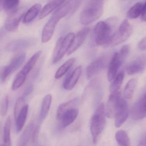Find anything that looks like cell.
<instances>
[{
    "instance_id": "cell-1",
    "label": "cell",
    "mask_w": 146,
    "mask_h": 146,
    "mask_svg": "<svg viewBox=\"0 0 146 146\" xmlns=\"http://www.w3.org/2000/svg\"><path fill=\"white\" fill-rule=\"evenodd\" d=\"M70 10L69 6L64 4L60 7L54 13L43 29L42 33V42L47 43L50 40L54 34L56 26L61 19L68 13Z\"/></svg>"
},
{
    "instance_id": "cell-2",
    "label": "cell",
    "mask_w": 146,
    "mask_h": 146,
    "mask_svg": "<svg viewBox=\"0 0 146 146\" xmlns=\"http://www.w3.org/2000/svg\"><path fill=\"white\" fill-rule=\"evenodd\" d=\"M103 11L102 0H93L85 7L81 13L80 21L82 25H86L98 19Z\"/></svg>"
},
{
    "instance_id": "cell-3",
    "label": "cell",
    "mask_w": 146,
    "mask_h": 146,
    "mask_svg": "<svg viewBox=\"0 0 146 146\" xmlns=\"http://www.w3.org/2000/svg\"><path fill=\"white\" fill-rule=\"evenodd\" d=\"M105 117V107L103 103H102L97 107L91 119L90 129L93 144L97 143L99 137L104 128L106 122Z\"/></svg>"
},
{
    "instance_id": "cell-4",
    "label": "cell",
    "mask_w": 146,
    "mask_h": 146,
    "mask_svg": "<svg viewBox=\"0 0 146 146\" xmlns=\"http://www.w3.org/2000/svg\"><path fill=\"white\" fill-rule=\"evenodd\" d=\"M42 54L41 51H38L33 55L20 71L12 84V90L15 91L22 86L27 77V75L32 70Z\"/></svg>"
},
{
    "instance_id": "cell-5",
    "label": "cell",
    "mask_w": 146,
    "mask_h": 146,
    "mask_svg": "<svg viewBox=\"0 0 146 146\" xmlns=\"http://www.w3.org/2000/svg\"><path fill=\"white\" fill-rule=\"evenodd\" d=\"M95 42L98 45H103L109 42L111 38V27L109 23L100 21L94 28Z\"/></svg>"
},
{
    "instance_id": "cell-6",
    "label": "cell",
    "mask_w": 146,
    "mask_h": 146,
    "mask_svg": "<svg viewBox=\"0 0 146 146\" xmlns=\"http://www.w3.org/2000/svg\"><path fill=\"white\" fill-rule=\"evenodd\" d=\"M132 33V25L127 20H125L121 24L117 31L111 36L109 43L114 46L121 44L129 38Z\"/></svg>"
},
{
    "instance_id": "cell-7",
    "label": "cell",
    "mask_w": 146,
    "mask_h": 146,
    "mask_svg": "<svg viewBox=\"0 0 146 146\" xmlns=\"http://www.w3.org/2000/svg\"><path fill=\"white\" fill-rule=\"evenodd\" d=\"M26 12L25 8H21L8 14L4 24L5 30L9 32L16 31Z\"/></svg>"
},
{
    "instance_id": "cell-8",
    "label": "cell",
    "mask_w": 146,
    "mask_h": 146,
    "mask_svg": "<svg viewBox=\"0 0 146 146\" xmlns=\"http://www.w3.org/2000/svg\"><path fill=\"white\" fill-rule=\"evenodd\" d=\"M25 58L26 54L25 53L19 54L14 57L11 60L9 64L3 69L0 75L1 80L2 82L5 81L8 76L16 71L23 64Z\"/></svg>"
},
{
    "instance_id": "cell-9",
    "label": "cell",
    "mask_w": 146,
    "mask_h": 146,
    "mask_svg": "<svg viewBox=\"0 0 146 146\" xmlns=\"http://www.w3.org/2000/svg\"><path fill=\"white\" fill-rule=\"evenodd\" d=\"M132 118L135 120H142L146 116V97L143 93L133 106L131 111Z\"/></svg>"
},
{
    "instance_id": "cell-10",
    "label": "cell",
    "mask_w": 146,
    "mask_h": 146,
    "mask_svg": "<svg viewBox=\"0 0 146 146\" xmlns=\"http://www.w3.org/2000/svg\"><path fill=\"white\" fill-rule=\"evenodd\" d=\"M129 115V107L127 102L124 99L121 98L115 116V126L117 128L126 121Z\"/></svg>"
},
{
    "instance_id": "cell-11",
    "label": "cell",
    "mask_w": 146,
    "mask_h": 146,
    "mask_svg": "<svg viewBox=\"0 0 146 146\" xmlns=\"http://www.w3.org/2000/svg\"><path fill=\"white\" fill-rule=\"evenodd\" d=\"M121 94L120 92L111 94L105 108L106 116L109 118L115 117L119 101L121 98Z\"/></svg>"
},
{
    "instance_id": "cell-12",
    "label": "cell",
    "mask_w": 146,
    "mask_h": 146,
    "mask_svg": "<svg viewBox=\"0 0 146 146\" xmlns=\"http://www.w3.org/2000/svg\"><path fill=\"white\" fill-rule=\"evenodd\" d=\"M106 63V58L99 57L93 60L86 68L87 79H91L104 68Z\"/></svg>"
},
{
    "instance_id": "cell-13",
    "label": "cell",
    "mask_w": 146,
    "mask_h": 146,
    "mask_svg": "<svg viewBox=\"0 0 146 146\" xmlns=\"http://www.w3.org/2000/svg\"><path fill=\"white\" fill-rule=\"evenodd\" d=\"M90 31L89 27H84L75 36L72 44L67 52V54L70 55L76 51L84 43Z\"/></svg>"
},
{
    "instance_id": "cell-14",
    "label": "cell",
    "mask_w": 146,
    "mask_h": 146,
    "mask_svg": "<svg viewBox=\"0 0 146 146\" xmlns=\"http://www.w3.org/2000/svg\"><path fill=\"white\" fill-rule=\"evenodd\" d=\"M146 57L141 56L129 64L126 67V71L129 75L143 72L146 67Z\"/></svg>"
},
{
    "instance_id": "cell-15",
    "label": "cell",
    "mask_w": 146,
    "mask_h": 146,
    "mask_svg": "<svg viewBox=\"0 0 146 146\" xmlns=\"http://www.w3.org/2000/svg\"><path fill=\"white\" fill-rule=\"evenodd\" d=\"M74 36L75 34L73 33H70L67 34L66 36L63 38L59 52L55 58L52 60V63L53 64H55L61 60L65 54L67 53L73 40Z\"/></svg>"
},
{
    "instance_id": "cell-16",
    "label": "cell",
    "mask_w": 146,
    "mask_h": 146,
    "mask_svg": "<svg viewBox=\"0 0 146 146\" xmlns=\"http://www.w3.org/2000/svg\"><path fill=\"white\" fill-rule=\"evenodd\" d=\"M31 39H19L9 42L6 47V50L9 52H15L31 47L34 43Z\"/></svg>"
},
{
    "instance_id": "cell-17",
    "label": "cell",
    "mask_w": 146,
    "mask_h": 146,
    "mask_svg": "<svg viewBox=\"0 0 146 146\" xmlns=\"http://www.w3.org/2000/svg\"><path fill=\"white\" fill-rule=\"evenodd\" d=\"M123 64L119 58L118 52H116L113 55L110 62L108 71V79L109 81L112 82L117 76L120 67Z\"/></svg>"
},
{
    "instance_id": "cell-18",
    "label": "cell",
    "mask_w": 146,
    "mask_h": 146,
    "mask_svg": "<svg viewBox=\"0 0 146 146\" xmlns=\"http://www.w3.org/2000/svg\"><path fill=\"white\" fill-rule=\"evenodd\" d=\"M82 71L81 66H79L67 77L63 82V88L67 90H72L79 80Z\"/></svg>"
},
{
    "instance_id": "cell-19",
    "label": "cell",
    "mask_w": 146,
    "mask_h": 146,
    "mask_svg": "<svg viewBox=\"0 0 146 146\" xmlns=\"http://www.w3.org/2000/svg\"><path fill=\"white\" fill-rule=\"evenodd\" d=\"M79 110L75 108H72L64 112L58 120L62 127H67L72 124L77 118Z\"/></svg>"
},
{
    "instance_id": "cell-20",
    "label": "cell",
    "mask_w": 146,
    "mask_h": 146,
    "mask_svg": "<svg viewBox=\"0 0 146 146\" xmlns=\"http://www.w3.org/2000/svg\"><path fill=\"white\" fill-rule=\"evenodd\" d=\"M28 110V105L26 104L15 118V130L16 133H19L24 127L26 121Z\"/></svg>"
},
{
    "instance_id": "cell-21",
    "label": "cell",
    "mask_w": 146,
    "mask_h": 146,
    "mask_svg": "<svg viewBox=\"0 0 146 146\" xmlns=\"http://www.w3.org/2000/svg\"><path fill=\"white\" fill-rule=\"evenodd\" d=\"M63 3V2L59 0H51L50 1L46 4L40 11L39 19H43Z\"/></svg>"
},
{
    "instance_id": "cell-22",
    "label": "cell",
    "mask_w": 146,
    "mask_h": 146,
    "mask_svg": "<svg viewBox=\"0 0 146 146\" xmlns=\"http://www.w3.org/2000/svg\"><path fill=\"white\" fill-rule=\"evenodd\" d=\"M41 5L40 3H37L31 7L25 14L22 21L24 24H28L35 19L40 12Z\"/></svg>"
},
{
    "instance_id": "cell-23",
    "label": "cell",
    "mask_w": 146,
    "mask_h": 146,
    "mask_svg": "<svg viewBox=\"0 0 146 146\" xmlns=\"http://www.w3.org/2000/svg\"><path fill=\"white\" fill-rule=\"evenodd\" d=\"M19 0H0V12L4 9L9 14L18 9Z\"/></svg>"
},
{
    "instance_id": "cell-24",
    "label": "cell",
    "mask_w": 146,
    "mask_h": 146,
    "mask_svg": "<svg viewBox=\"0 0 146 146\" xmlns=\"http://www.w3.org/2000/svg\"><path fill=\"white\" fill-rule=\"evenodd\" d=\"M34 127V125L32 123L27 126L23 133L21 135L18 141L17 146H27V143L31 137Z\"/></svg>"
},
{
    "instance_id": "cell-25",
    "label": "cell",
    "mask_w": 146,
    "mask_h": 146,
    "mask_svg": "<svg viewBox=\"0 0 146 146\" xmlns=\"http://www.w3.org/2000/svg\"><path fill=\"white\" fill-rule=\"evenodd\" d=\"M51 101L52 96L51 94H47L44 98L40 111V118L41 121L44 120L47 116L50 108Z\"/></svg>"
},
{
    "instance_id": "cell-26",
    "label": "cell",
    "mask_w": 146,
    "mask_h": 146,
    "mask_svg": "<svg viewBox=\"0 0 146 146\" xmlns=\"http://www.w3.org/2000/svg\"><path fill=\"white\" fill-rule=\"evenodd\" d=\"M78 99L75 98L72 100H69L66 103L61 104L59 106L57 111V120L60 119L62 115L67 111L72 108H75L77 104Z\"/></svg>"
},
{
    "instance_id": "cell-27",
    "label": "cell",
    "mask_w": 146,
    "mask_h": 146,
    "mask_svg": "<svg viewBox=\"0 0 146 146\" xmlns=\"http://www.w3.org/2000/svg\"><path fill=\"white\" fill-rule=\"evenodd\" d=\"M138 84L137 79H131L127 83L124 90V97L127 99H130L133 98L135 88Z\"/></svg>"
},
{
    "instance_id": "cell-28",
    "label": "cell",
    "mask_w": 146,
    "mask_h": 146,
    "mask_svg": "<svg viewBox=\"0 0 146 146\" xmlns=\"http://www.w3.org/2000/svg\"><path fill=\"white\" fill-rule=\"evenodd\" d=\"M144 4L137 3L129 9L127 14V17L130 19H137L141 15Z\"/></svg>"
},
{
    "instance_id": "cell-29",
    "label": "cell",
    "mask_w": 146,
    "mask_h": 146,
    "mask_svg": "<svg viewBox=\"0 0 146 146\" xmlns=\"http://www.w3.org/2000/svg\"><path fill=\"white\" fill-rule=\"evenodd\" d=\"M11 119L10 116H8L6 119L4 124L3 129V142L4 145L10 146L11 145V139H10V131H11Z\"/></svg>"
},
{
    "instance_id": "cell-30",
    "label": "cell",
    "mask_w": 146,
    "mask_h": 146,
    "mask_svg": "<svg viewBox=\"0 0 146 146\" xmlns=\"http://www.w3.org/2000/svg\"><path fill=\"white\" fill-rule=\"evenodd\" d=\"M124 74L123 72H121L117 75L115 79L112 81V83L110 87V92L111 94L118 92V90L120 89L123 79H124Z\"/></svg>"
},
{
    "instance_id": "cell-31",
    "label": "cell",
    "mask_w": 146,
    "mask_h": 146,
    "mask_svg": "<svg viewBox=\"0 0 146 146\" xmlns=\"http://www.w3.org/2000/svg\"><path fill=\"white\" fill-rule=\"evenodd\" d=\"M115 137L118 146H130L128 135L124 130H118L116 133Z\"/></svg>"
},
{
    "instance_id": "cell-32",
    "label": "cell",
    "mask_w": 146,
    "mask_h": 146,
    "mask_svg": "<svg viewBox=\"0 0 146 146\" xmlns=\"http://www.w3.org/2000/svg\"><path fill=\"white\" fill-rule=\"evenodd\" d=\"M75 61V58H72L66 62L62 66L58 68L55 74V78L56 79H58L64 75L73 65Z\"/></svg>"
},
{
    "instance_id": "cell-33",
    "label": "cell",
    "mask_w": 146,
    "mask_h": 146,
    "mask_svg": "<svg viewBox=\"0 0 146 146\" xmlns=\"http://www.w3.org/2000/svg\"><path fill=\"white\" fill-rule=\"evenodd\" d=\"M25 105V99L23 97H21L17 99L14 109V116L15 119L16 118L17 115Z\"/></svg>"
},
{
    "instance_id": "cell-34",
    "label": "cell",
    "mask_w": 146,
    "mask_h": 146,
    "mask_svg": "<svg viewBox=\"0 0 146 146\" xmlns=\"http://www.w3.org/2000/svg\"><path fill=\"white\" fill-rule=\"evenodd\" d=\"M9 96L7 95L2 100L0 103V114L2 116L6 115L9 106Z\"/></svg>"
},
{
    "instance_id": "cell-35",
    "label": "cell",
    "mask_w": 146,
    "mask_h": 146,
    "mask_svg": "<svg viewBox=\"0 0 146 146\" xmlns=\"http://www.w3.org/2000/svg\"><path fill=\"white\" fill-rule=\"evenodd\" d=\"M130 51V46L128 44L124 45L118 52V56L121 61L123 63L124 62L126 59Z\"/></svg>"
},
{
    "instance_id": "cell-36",
    "label": "cell",
    "mask_w": 146,
    "mask_h": 146,
    "mask_svg": "<svg viewBox=\"0 0 146 146\" xmlns=\"http://www.w3.org/2000/svg\"><path fill=\"white\" fill-rule=\"evenodd\" d=\"M63 38V37L60 38L57 40V42L55 49H54V52H53L52 60H54L56 56H57V54H58L59 50H60V48H61V44Z\"/></svg>"
},
{
    "instance_id": "cell-37",
    "label": "cell",
    "mask_w": 146,
    "mask_h": 146,
    "mask_svg": "<svg viewBox=\"0 0 146 146\" xmlns=\"http://www.w3.org/2000/svg\"><path fill=\"white\" fill-rule=\"evenodd\" d=\"M146 39L145 37L142 38L140 42L139 43L138 45V48L139 49L141 50H146Z\"/></svg>"
},
{
    "instance_id": "cell-38",
    "label": "cell",
    "mask_w": 146,
    "mask_h": 146,
    "mask_svg": "<svg viewBox=\"0 0 146 146\" xmlns=\"http://www.w3.org/2000/svg\"><path fill=\"white\" fill-rule=\"evenodd\" d=\"M33 86L32 84L29 85L28 86L27 88L25 90V92H24V94H23V97L25 98L27 97L29 94L32 92L33 90Z\"/></svg>"
},
{
    "instance_id": "cell-39",
    "label": "cell",
    "mask_w": 146,
    "mask_h": 146,
    "mask_svg": "<svg viewBox=\"0 0 146 146\" xmlns=\"http://www.w3.org/2000/svg\"><path fill=\"white\" fill-rule=\"evenodd\" d=\"M141 20L142 21H146V3H144V7L141 14Z\"/></svg>"
},
{
    "instance_id": "cell-40",
    "label": "cell",
    "mask_w": 146,
    "mask_h": 146,
    "mask_svg": "<svg viewBox=\"0 0 146 146\" xmlns=\"http://www.w3.org/2000/svg\"><path fill=\"white\" fill-rule=\"evenodd\" d=\"M145 135H144L140 140L137 146H146Z\"/></svg>"
},
{
    "instance_id": "cell-41",
    "label": "cell",
    "mask_w": 146,
    "mask_h": 146,
    "mask_svg": "<svg viewBox=\"0 0 146 146\" xmlns=\"http://www.w3.org/2000/svg\"><path fill=\"white\" fill-rule=\"evenodd\" d=\"M2 146H5V145H3Z\"/></svg>"
}]
</instances>
